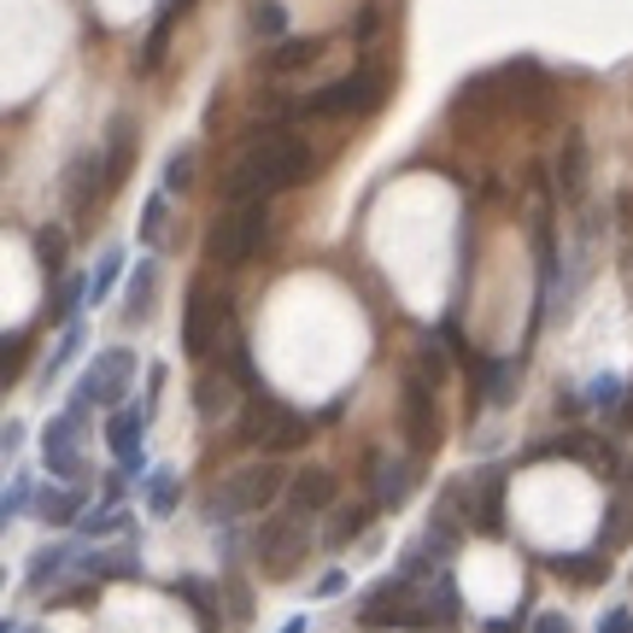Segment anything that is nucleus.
Segmentation results:
<instances>
[{
  "mask_svg": "<svg viewBox=\"0 0 633 633\" xmlns=\"http://www.w3.org/2000/svg\"><path fill=\"white\" fill-rule=\"evenodd\" d=\"M305 177H312V147H305L294 129L270 124L235 152V165L224 177V194L229 200H276V194H287V188H299Z\"/></svg>",
  "mask_w": 633,
  "mask_h": 633,
  "instance_id": "1",
  "label": "nucleus"
},
{
  "mask_svg": "<svg viewBox=\"0 0 633 633\" xmlns=\"http://www.w3.org/2000/svg\"><path fill=\"white\" fill-rule=\"evenodd\" d=\"M235 440L264 457H282V452H299L312 447V417H299L287 399H276L270 387H252L241 410H235Z\"/></svg>",
  "mask_w": 633,
  "mask_h": 633,
  "instance_id": "2",
  "label": "nucleus"
},
{
  "mask_svg": "<svg viewBox=\"0 0 633 633\" xmlns=\"http://www.w3.org/2000/svg\"><path fill=\"white\" fill-rule=\"evenodd\" d=\"M294 475L282 470V457H259V464H241L235 475L212 487V499H205V522H241L252 510H270L282 505V493Z\"/></svg>",
  "mask_w": 633,
  "mask_h": 633,
  "instance_id": "3",
  "label": "nucleus"
},
{
  "mask_svg": "<svg viewBox=\"0 0 633 633\" xmlns=\"http://www.w3.org/2000/svg\"><path fill=\"white\" fill-rule=\"evenodd\" d=\"M270 241V200H229L205 229V259L217 270H247Z\"/></svg>",
  "mask_w": 633,
  "mask_h": 633,
  "instance_id": "4",
  "label": "nucleus"
},
{
  "mask_svg": "<svg viewBox=\"0 0 633 633\" xmlns=\"http://www.w3.org/2000/svg\"><path fill=\"white\" fill-rule=\"evenodd\" d=\"M235 305L229 294H217L212 276H194L188 282V299H182V352L188 358H217L235 340Z\"/></svg>",
  "mask_w": 633,
  "mask_h": 633,
  "instance_id": "5",
  "label": "nucleus"
},
{
  "mask_svg": "<svg viewBox=\"0 0 633 633\" xmlns=\"http://www.w3.org/2000/svg\"><path fill=\"white\" fill-rule=\"evenodd\" d=\"M393 89V71L387 65H358V71L323 82V89H312L299 100V117H364L387 100Z\"/></svg>",
  "mask_w": 633,
  "mask_h": 633,
  "instance_id": "6",
  "label": "nucleus"
},
{
  "mask_svg": "<svg viewBox=\"0 0 633 633\" xmlns=\"http://www.w3.org/2000/svg\"><path fill=\"white\" fill-rule=\"evenodd\" d=\"M440 387H447V382H434V375L417 370V364H410L405 382H399V429H405V447H410L417 464L440 447V434H447V417H440Z\"/></svg>",
  "mask_w": 633,
  "mask_h": 633,
  "instance_id": "7",
  "label": "nucleus"
},
{
  "mask_svg": "<svg viewBox=\"0 0 633 633\" xmlns=\"http://www.w3.org/2000/svg\"><path fill=\"white\" fill-rule=\"evenodd\" d=\"M252 557H259L264 580H294L312 557V517H294V510H276L264 517L259 540H252Z\"/></svg>",
  "mask_w": 633,
  "mask_h": 633,
  "instance_id": "8",
  "label": "nucleus"
},
{
  "mask_svg": "<svg viewBox=\"0 0 633 633\" xmlns=\"http://www.w3.org/2000/svg\"><path fill=\"white\" fill-rule=\"evenodd\" d=\"M522 464H580V470H598V475H622L628 457H615V440L592 434V429H557V434H540L534 447L522 452Z\"/></svg>",
  "mask_w": 633,
  "mask_h": 633,
  "instance_id": "9",
  "label": "nucleus"
},
{
  "mask_svg": "<svg viewBox=\"0 0 633 633\" xmlns=\"http://www.w3.org/2000/svg\"><path fill=\"white\" fill-rule=\"evenodd\" d=\"M135 375H142V358H135L129 347H106L89 370L77 375L71 405H82V410H117V405H129Z\"/></svg>",
  "mask_w": 633,
  "mask_h": 633,
  "instance_id": "10",
  "label": "nucleus"
},
{
  "mask_svg": "<svg viewBox=\"0 0 633 633\" xmlns=\"http://www.w3.org/2000/svg\"><path fill=\"white\" fill-rule=\"evenodd\" d=\"M358 622H364L370 633H382V628H434L429 604H422V587L405 580V575L375 580V587L364 592V604H358Z\"/></svg>",
  "mask_w": 633,
  "mask_h": 633,
  "instance_id": "11",
  "label": "nucleus"
},
{
  "mask_svg": "<svg viewBox=\"0 0 633 633\" xmlns=\"http://www.w3.org/2000/svg\"><path fill=\"white\" fill-rule=\"evenodd\" d=\"M89 417L94 410H82V405H65L59 417H47V429H42V457H47V475L54 482H82V429H89Z\"/></svg>",
  "mask_w": 633,
  "mask_h": 633,
  "instance_id": "12",
  "label": "nucleus"
},
{
  "mask_svg": "<svg viewBox=\"0 0 633 633\" xmlns=\"http://www.w3.org/2000/svg\"><path fill=\"white\" fill-rule=\"evenodd\" d=\"M147 422H152V405L147 399H129L106 417V452L117 457L124 475H142L147 470Z\"/></svg>",
  "mask_w": 633,
  "mask_h": 633,
  "instance_id": "13",
  "label": "nucleus"
},
{
  "mask_svg": "<svg viewBox=\"0 0 633 633\" xmlns=\"http://www.w3.org/2000/svg\"><path fill=\"white\" fill-rule=\"evenodd\" d=\"M464 517L475 534H505V464H482L464 475Z\"/></svg>",
  "mask_w": 633,
  "mask_h": 633,
  "instance_id": "14",
  "label": "nucleus"
},
{
  "mask_svg": "<svg viewBox=\"0 0 633 633\" xmlns=\"http://www.w3.org/2000/svg\"><path fill=\"white\" fill-rule=\"evenodd\" d=\"M335 505H340V475L329 464L294 470V482L282 493V510H294V517H329Z\"/></svg>",
  "mask_w": 633,
  "mask_h": 633,
  "instance_id": "15",
  "label": "nucleus"
},
{
  "mask_svg": "<svg viewBox=\"0 0 633 633\" xmlns=\"http://www.w3.org/2000/svg\"><path fill=\"white\" fill-rule=\"evenodd\" d=\"M106 188H112V177H106V152H94V147L77 152V159L65 165V212H71V217H89Z\"/></svg>",
  "mask_w": 633,
  "mask_h": 633,
  "instance_id": "16",
  "label": "nucleus"
},
{
  "mask_svg": "<svg viewBox=\"0 0 633 633\" xmlns=\"http://www.w3.org/2000/svg\"><path fill=\"white\" fill-rule=\"evenodd\" d=\"M364 470H370V499L382 510H405V493H410V482H417V457L405 464V457H382L370 447Z\"/></svg>",
  "mask_w": 633,
  "mask_h": 633,
  "instance_id": "17",
  "label": "nucleus"
},
{
  "mask_svg": "<svg viewBox=\"0 0 633 633\" xmlns=\"http://www.w3.org/2000/svg\"><path fill=\"white\" fill-rule=\"evenodd\" d=\"M241 382H235V375L217 364V370H200L194 375V417L200 422H217V417H235V410H241Z\"/></svg>",
  "mask_w": 633,
  "mask_h": 633,
  "instance_id": "18",
  "label": "nucleus"
},
{
  "mask_svg": "<svg viewBox=\"0 0 633 633\" xmlns=\"http://www.w3.org/2000/svg\"><path fill=\"white\" fill-rule=\"evenodd\" d=\"M152 299H159V259H142L124 282V299H117V317L124 329H147L152 323Z\"/></svg>",
  "mask_w": 633,
  "mask_h": 633,
  "instance_id": "19",
  "label": "nucleus"
},
{
  "mask_svg": "<svg viewBox=\"0 0 633 633\" xmlns=\"http://www.w3.org/2000/svg\"><path fill=\"white\" fill-rule=\"evenodd\" d=\"M633 540V464H622L615 475V493L604 505V528H598V552H622Z\"/></svg>",
  "mask_w": 633,
  "mask_h": 633,
  "instance_id": "20",
  "label": "nucleus"
},
{
  "mask_svg": "<svg viewBox=\"0 0 633 633\" xmlns=\"http://www.w3.org/2000/svg\"><path fill=\"white\" fill-rule=\"evenodd\" d=\"M375 499H347V505H335L329 510V522H323V545H329V552H347L352 540H364L370 528H375Z\"/></svg>",
  "mask_w": 633,
  "mask_h": 633,
  "instance_id": "21",
  "label": "nucleus"
},
{
  "mask_svg": "<svg viewBox=\"0 0 633 633\" xmlns=\"http://www.w3.org/2000/svg\"><path fill=\"white\" fill-rule=\"evenodd\" d=\"M82 510H89V493H82L77 482H59V487H42V499H36L30 517L47 522V528H77Z\"/></svg>",
  "mask_w": 633,
  "mask_h": 633,
  "instance_id": "22",
  "label": "nucleus"
},
{
  "mask_svg": "<svg viewBox=\"0 0 633 633\" xmlns=\"http://www.w3.org/2000/svg\"><path fill=\"white\" fill-rule=\"evenodd\" d=\"M545 569H552L557 580H569V587H604L610 580V552H552Z\"/></svg>",
  "mask_w": 633,
  "mask_h": 633,
  "instance_id": "23",
  "label": "nucleus"
},
{
  "mask_svg": "<svg viewBox=\"0 0 633 633\" xmlns=\"http://www.w3.org/2000/svg\"><path fill=\"white\" fill-rule=\"evenodd\" d=\"M77 569L89 580H135L142 575V557H135L129 545H94V552L77 557Z\"/></svg>",
  "mask_w": 633,
  "mask_h": 633,
  "instance_id": "24",
  "label": "nucleus"
},
{
  "mask_svg": "<svg viewBox=\"0 0 633 633\" xmlns=\"http://www.w3.org/2000/svg\"><path fill=\"white\" fill-rule=\"evenodd\" d=\"M317 59H323V36H282V42H270L264 71L270 77H294V71H305V65H317Z\"/></svg>",
  "mask_w": 633,
  "mask_h": 633,
  "instance_id": "25",
  "label": "nucleus"
},
{
  "mask_svg": "<svg viewBox=\"0 0 633 633\" xmlns=\"http://www.w3.org/2000/svg\"><path fill=\"white\" fill-rule=\"evenodd\" d=\"M89 299H94V276H82V270H77V276H59L54 294H47V323H59V329H65V323H82L77 312Z\"/></svg>",
  "mask_w": 633,
  "mask_h": 633,
  "instance_id": "26",
  "label": "nucleus"
},
{
  "mask_svg": "<svg viewBox=\"0 0 633 633\" xmlns=\"http://www.w3.org/2000/svg\"><path fill=\"white\" fill-rule=\"evenodd\" d=\"M188 7H194V0H159L152 30H147V47H142V71H159V65H165V42H170V30L188 19Z\"/></svg>",
  "mask_w": 633,
  "mask_h": 633,
  "instance_id": "27",
  "label": "nucleus"
},
{
  "mask_svg": "<svg viewBox=\"0 0 633 633\" xmlns=\"http://www.w3.org/2000/svg\"><path fill=\"white\" fill-rule=\"evenodd\" d=\"M422 604H429V622H434V628H452L457 615H464V592H457L452 569H440L429 587H422Z\"/></svg>",
  "mask_w": 633,
  "mask_h": 633,
  "instance_id": "28",
  "label": "nucleus"
},
{
  "mask_svg": "<svg viewBox=\"0 0 633 633\" xmlns=\"http://www.w3.org/2000/svg\"><path fill=\"white\" fill-rule=\"evenodd\" d=\"M82 347H89V329H82V323H65L59 340H54V352L42 358V382H59V375L77 364V352H82Z\"/></svg>",
  "mask_w": 633,
  "mask_h": 633,
  "instance_id": "29",
  "label": "nucleus"
},
{
  "mask_svg": "<svg viewBox=\"0 0 633 633\" xmlns=\"http://www.w3.org/2000/svg\"><path fill=\"white\" fill-rule=\"evenodd\" d=\"M129 165H135V124H129V117H112V135H106V177H112V188L129 177Z\"/></svg>",
  "mask_w": 633,
  "mask_h": 633,
  "instance_id": "30",
  "label": "nucleus"
},
{
  "mask_svg": "<svg viewBox=\"0 0 633 633\" xmlns=\"http://www.w3.org/2000/svg\"><path fill=\"white\" fill-rule=\"evenodd\" d=\"M65 563H77L71 545H42L36 557H30V569H24V592H47L54 587V575L65 569Z\"/></svg>",
  "mask_w": 633,
  "mask_h": 633,
  "instance_id": "31",
  "label": "nucleus"
},
{
  "mask_svg": "<svg viewBox=\"0 0 633 633\" xmlns=\"http://www.w3.org/2000/svg\"><path fill=\"white\" fill-rule=\"evenodd\" d=\"M177 505H182V475L152 470L147 475V517H177Z\"/></svg>",
  "mask_w": 633,
  "mask_h": 633,
  "instance_id": "32",
  "label": "nucleus"
},
{
  "mask_svg": "<svg viewBox=\"0 0 633 633\" xmlns=\"http://www.w3.org/2000/svg\"><path fill=\"white\" fill-rule=\"evenodd\" d=\"M177 598L188 610H194V622H200V633H217V598H212V587L205 580H194V575H182L177 580Z\"/></svg>",
  "mask_w": 633,
  "mask_h": 633,
  "instance_id": "33",
  "label": "nucleus"
},
{
  "mask_svg": "<svg viewBox=\"0 0 633 633\" xmlns=\"http://www.w3.org/2000/svg\"><path fill=\"white\" fill-rule=\"evenodd\" d=\"M580 177H587V135H569V142H563V159H557V188H563V194H580Z\"/></svg>",
  "mask_w": 633,
  "mask_h": 633,
  "instance_id": "34",
  "label": "nucleus"
},
{
  "mask_svg": "<svg viewBox=\"0 0 633 633\" xmlns=\"http://www.w3.org/2000/svg\"><path fill=\"white\" fill-rule=\"evenodd\" d=\"M247 30H252L259 42H282V36H287V7H282V0H252Z\"/></svg>",
  "mask_w": 633,
  "mask_h": 633,
  "instance_id": "35",
  "label": "nucleus"
},
{
  "mask_svg": "<svg viewBox=\"0 0 633 633\" xmlns=\"http://www.w3.org/2000/svg\"><path fill=\"white\" fill-rule=\"evenodd\" d=\"M30 358H36V340H30V329H12V335H7V364H0V382L19 387Z\"/></svg>",
  "mask_w": 633,
  "mask_h": 633,
  "instance_id": "36",
  "label": "nucleus"
},
{
  "mask_svg": "<svg viewBox=\"0 0 633 633\" xmlns=\"http://www.w3.org/2000/svg\"><path fill=\"white\" fill-rule=\"evenodd\" d=\"M36 259H42V276H47V282L65 276V229H59V224L36 229Z\"/></svg>",
  "mask_w": 633,
  "mask_h": 633,
  "instance_id": "37",
  "label": "nucleus"
},
{
  "mask_svg": "<svg viewBox=\"0 0 633 633\" xmlns=\"http://www.w3.org/2000/svg\"><path fill=\"white\" fill-rule=\"evenodd\" d=\"M36 499H42V482L36 475H12L7 482V499H0V517H24V510H36Z\"/></svg>",
  "mask_w": 633,
  "mask_h": 633,
  "instance_id": "38",
  "label": "nucleus"
},
{
  "mask_svg": "<svg viewBox=\"0 0 633 633\" xmlns=\"http://www.w3.org/2000/svg\"><path fill=\"white\" fill-rule=\"evenodd\" d=\"M217 364H224V370L235 375V382H241V387H247V393H252V387H259V370H252V347H247V340H241V335H235V340H229V347H224V352H217Z\"/></svg>",
  "mask_w": 633,
  "mask_h": 633,
  "instance_id": "39",
  "label": "nucleus"
},
{
  "mask_svg": "<svg viewBox=\"0 0 633 633\" xmlns=\"http://www.w3.org/2000/svg\"><path fill=\"white\" fill-rule=\"evenodd\" d=\"M194 159H200L194 142H182L177 152H170V159H165V194H182V188L194 182Z\"/></svg>",
  "mask_w": 633,
  "mask_h": 633,
  "instance_id": "40",
  "label": "nucleus"
},
{
  "mask_svg": "<svg viewBox=\"0 0 633 633\" xmlns=\"http://www.w3.org/2000/svg\"><path fill=\"white\" fill-rule=\"evenodd\" d=\"M165 212H170V194L159 188V194L142 205V241H147V247H159V241H165Z\"/></svg>",
  "mask_w": 633,
  "mask_h": 633,
  "instance_id": "41",
  "label": "nucleus"
},
{
  "mask_svg": "<svg viewBox=\"0 0 633 633\" xmlns=\"http://www.w3.org/2000/svg\"><path fill=\"white\" fill-rule=\"evenodd\" d=\"M382 24H387V12H382V7H375V0H370V7H358V12H352L347 36H352L358 47H364V42H375V36H382Z\"/></svg>",
  "mask_w": 633,
  "mask_h": 633,
  "instance_id": "42",
  "label": "nucleus"
},
{
  "mask_svg": "<svg viewBox=\"0 0 633 633\" xmlns=\"http://www.w3.org/2000/svg\"><path fill=\"white\" fill-rule=\"evenodd\" d=\"M47 604H54V610H89V604H94V580H89V575H82V580H65V587L47 598Z\"/></svg>",
  "mask_w": 633,
  "mask_h": 633,
  "instance_id": "43",
  "label": "nucleus"
},
{
  "mask_svg": "<svg viewBox=\"0 0 633 633\" xmlns=\"http://www.w3.org/2000/svg\"><path fill=\"white\" fill-rule=\"evenodd\" d=\"M622 393H628V382H615V375H592L587 399H592V410H610V417H615V405H622Z\"/></svg>",
  "mask_w": 633,
  "mask_h": 633,
  "instance_id": "44",
  "label": "nucleus"
},
{
  "mask_svg": "<svg viewBox=\"0 0 633 633\" xmlns=\"http://www.w3.org/2000/svg\"><path fill=\"white\" fill-rule=\"evenodd\" d=\"M117 276H124V247H106V259H100V270H94V299H106Z\"/></svg>",
  "mask_w": 633,
  "mask_h": 633,
  "instance_id": "45",
  "label": "nucleus"
},
{
  "mask_svg": "<svg viewBox=\"0 0 633 633\" xmlns=\"http://www.w3.org/2000/svg\"><path fill=\"white\" fill-rule=\"evenodd\" d=\"M528 633H575V622L563 610H540L534 622H528Z\"/></svg>",
  "mask_w": 633,
  "mask_h": 633,
  "instance_id": "46",
  "label": "nucleus"
},
{
  "mask_svg": "<svg viewBox=\"0 0 633 633\" xmlns=\"http://www.w3.org/2000/svg\"><path fill=\"white\" fill-rule=\"evenodd\" d=\"M340 592H347V569H323L312 587V598H340Z\"/></svg>",
  "mask_w": 633,
  "mask_h": 633,
  "instance_id": "47",
  "label": "nucleus"
},
{
  "mask_svg": "<svg viewBox=\"0 0 633 633\" xmlns=\"http://www.w3.org/2000/svg\"><path fill=\"white\" fill-rule=\"evenodd\" d=\"M0 447H7V457H19V452H24V422H19V417H12L7 429H0Z\"/></svg>",
  "mask_w": 633,
  "mask_h": 633,
  "instance_id": "48",
  "label": "nucleus"
},
{
  "mask_svg": "<svg viewBox=\"0 0 633 633\" xmlns=\"http://www.w3.org/2000/svg\"><path fill=\"white\" fill-rule=\"evenodd\" d=\"M598 633H633V615H628V610H610V615H604V628H598Z\"/></svg>",
  "mask_w": 633,
  "mask_h": 633,
  "instance_id": "49",
  "label": "nucleus"
},
{
  "mask_svg": "<svg viewBox=\"0 0 633 633\" xmlns=\"http://www.w3.org/2000/svg\"><path fill=\"white\" fill-rule=\"evenodd\" d=\"M615 429H633V387L622 393V405H615Z\"/></svg>",
  "mask_w": 633,
  "mask_h": 633,
  "instance_id": "50",
  "label": "nucleus"
},
{
  "mask_svg": "<svg viewBox=\"0 0 633 633\" xmlns=\"http://www.w3.org/2000/svg\"><path fill=\"white\" fill-rule=\"evenodd\" d=\"M282 633H305V615H294V622H287Z\"/></svg>",
  "mask_w": 633,
  "mask_h": 633,
  "instance_id": "51",
  "label": "nucleus"
},
{
  "mask_svg": "<svg viewBox=\"0 0 633 633\" xmlns=\"http://www.w3.org/2000/svg\"><path fill=\"white\" fill-rule=\"evenodd\" d=\"M12 633H42V628H12Z\"/></svg>",
  "mask_w": 633,
  "mask_h": 633,
  "instance_id": "52",
  "label": "nucleus"
}]
</instances>
